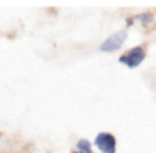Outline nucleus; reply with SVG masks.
<instances>
[{
	"instance_id": "nucleus-4",
	"label": "nucleus",
	"mask_w": 156,
	"mask_h": 153,
	"mask_svg": "<svg viewBox=\"0 0 156 153\" xmlns=\"http://www.w3.org/2000/svg\"><path fill=\"white\" fill-rule=\"evenodd\" d=\"M153 20H155V15L152 13V12H142V13L139 15H134L133 18H130L127 19V27H131L133 23H140L142 27H149L150 23H153Z\"/></svg>"
},
{
	"instance_id": "nucleus-3",
	"label": "nucleus",
	"mask_w": 156,
	"mask_h": 153,
	"mask_svg": "<svg viewBox=\"0 0 156 153\" xmlns=\"http://www.w3.org/2000/svg\"><path fill=\"white\" fill-rule=\"evenodd\" d=\"M94 147L101 153H117V139L109 131H99L94 139Z\"/></svg>"
},
{
	"instance_id": "nucleus-2",
	"label": "nucleus",
	"mask_w": 156,
	"mask_h": 153,
	"mask_svg": "<svg viewBox=\"0 0 156 153\" xmlns=\"http://www.w3.org/2000/svg\"><path fill=\"white\" fill-rule=\"evenodd\" d=\"M129 38V32L127 29H120L115 31L111 35H108L105 40L99 44V51L102 53H115L118 50H121L126 40Z\"/></svg>"
},
{
	"instance_id": "nucleus-7",
	"label": "nucleus",
	"mask_w": 156,
	"mask_h": 153,
	"mask_svg": "<svg viewBox=\"0 0 156 153\" xmlns=\"http://www.w3.org/2000/svg\"><path fill=\"white\" fill-rule=\"evenodd\" d=\"M0 153H3V152H0Z\"/></svg>"
},
{
	"instance_id": "nucleus-1",
	"label": "nucleus",
	"mask_w": 156,
	"mask_h": 153,
	"mask_svg": "<svg viewBox=\"0 0 156 153\" xmlns=\"http://www.w3.org/2000/svg\"><path fill=\"white\" fill-rule=\"evenodd\" d=\"M146 59V48L144 45H134L118 57V63L127 69H137Z\"/></svg>"
},
{
	"instance_id": "nucleus-6",
	"label": "nucleus",
	"mask_w": 156,
	"mask_h": 153,
	"mask_svg": "<svg viewBox=\"0 0 156 153\" xmlns=\"http://www.w3.org/2000/svg\"><path fill=\"white\" fill-rule=\"evenodd\" d=\"M72 153H80V152H77V150H73V152H72Z\"/></svg>"
},
{
	"instance_id": "nucleus-5",
	"label": "nucleus",
	"mask_w": 156,
	"mask_h": 153,
	"mask_svg": "<svg viewBox=\"0 0 156 153\" xmlns=\"http://www.w3.org/2000/svg\"><path fill=\"white\" fill-rule=\"evenodd\" d=\"M75 150L80 153H95L94 150V144L89 141L88 139H79L76 141V146H75Z\"/></svg>"
}]
</instances>
